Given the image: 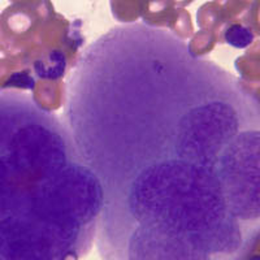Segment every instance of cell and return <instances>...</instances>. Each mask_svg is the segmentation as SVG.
Returning a JSON list of instances; mask_svg holds the SVG:
<instances>
[{
  "instance_id": "obj_1",
  "label": "cell",
  "mask_w": 260,
  "mask_h": 260,
  "mask_svg": "<svg viewBox=\"0 0 260 260\" xmlns=\"http://www.w3.org/2000/svg\"><path fill=\"white\" fill-rule=\"evenodd\" d=\"M117 26L81 53L64 120L103 189L102 260H243L257 237L234 217L225 180L260 101L176 32Z\"/></svg>"
},
{
  "instance_id": "obj_2",
  "label": "cell",
  "mask_w": 260,
  "mask_h": 260,
  "mask_svg": "<svg viewBox=\"0 0 260 260\" xmlns=\"http://www.w3.org/2000/svg\"><path fill=\"white\" fill-rule=\"evenodd\" d=\"M103 199L64 117L0 90V260H81Z\"/></svg>"
},
{
  "instance_id": "obj_3",
  "label": "cell",
  "mask_w": 260,
  "mask_h": 260,
  "mask_svg": "<svg viewBox=\"0 0 260 260\" xmlns=\"http://www.w3.org/2000/svg\"><path fill=\"white\" fill-rule=\"evenodd\" d=\"M224 38L226 43L236 48H246L254 41V34L248 27L242 25L234 24L228 26L224 32Z\"/></svg>"
}]
</instances>
